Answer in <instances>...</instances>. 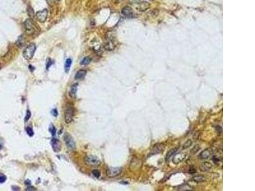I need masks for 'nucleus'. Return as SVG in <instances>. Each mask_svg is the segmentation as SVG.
<instances>
[{"label":"nucleus","mask_w":255,"mask_h":191,"mask_svg":"<svg viewBox=\"0 0 255 191\" xmlns=\"http://www.w3.org/2000/svg\"><path fill=\"white\" fill-rule=\"evenodd\" d=\"M71 64H72V60L70 58L67 59L65 61V70L66 73L68 72L70 70V68H71Z\"/></svg>","instance_id":"17"},{"label":"nucleus","mask_w":255,"mask_h":191,"mask_svg":"<svg viewBox=\"0 0 255 191\" xmlns=\"http://www.w3.org/2000/svg\"><path fill=\"white\" fill-rule=\"evenodd\" d=\"M7 180V177H6L5 175L3 174L0 175V183H4Z\"/></svg>","instance_id":"27"},{"label":"nucleus","mask_w":255,"mask_h":191,"mask_svg":"<svg viewBox=\"0 0 255 191\" xmlns=\"http://www.w3.org/2000/svg\"><path fill=\"white\" fill-rule=\"evenodd\" d=\"M92 173H93V175L97 178H98L99 177H100V175H101L100 171L98 169H94L93 171H92Z\"/></svg>","instance_id":"25"},{"label":"nucleus","mask_w":255,"mask_h":191,"mask_svg":"<svg viewBox=\"0 0 255 191\" xmlns=\"http://www.w3.org/2000/svg\"><path fill=\"white\" fill-rule=\"evenodd\" d=\"M91 59L89 57H84V58L82 60L81 62H80V64H81L82 65L86 66V65H89V64L90 63V62H91Z\"/></svg>","instance_id":"22"},{"label":"nucleus","mask_w":255,"mask_h":191,"mask_svg":"<svg viewBox=\"0 0 255 191\" xmlns=\"http://www.w3.org/2000/svg\"><path fill=\"white\" fill-rule=\"evenodd\" d=\"M189 172L190 173V174H194V173L196 172V170L194 169H190V170L189 171Z\"/></svg>","instance_id":"31"},{"label":"nucleus","mask_w":255,"mask_h":191,"mask_svg":"<svg viewBox=\"0 0 255 191\" xmlns=\"http://www.w3.org/2000/svg\"><path fill=\"white\" fill-rule=\"evenodd\" d=\"M212 166V164L210 163V162H204V163L200 166V169H201L202 171L207 172V171H209V170L211 169Z\"/></svg>","instance_id":"14"},{"label":"nucleus","mask_w":255,"mask_h":191,"mask_svg":"<svg viewBox=\"0 0 255 191\" xmlns=\"http://www.w3.org/2000/svg\"><path fill=\"white\" fill-rule=\"evenodd\" d=\"M177 150V148H173V149H172V150H170L169 152H168L167 156H166V161H168V160L170 159V157H171L173 155H174V154L176 152Z\"/></svg>","instance_id":"20"},{"label":"nucleus","mask_w":255,"mask_h":191,"mask_svg":"<svg viewBox=\"0 0 255 191\" xmlns=\"http://www.w3.org/2000/svg\"><path fill=\"white\" fill-rule=\"evenodd\" d=\"M186 157V155L183 153H179V154H177L176 155L174 156L172 159L173 163L175 164H178L184 161V159Z\"/></svg>","instance_id":"10"},{"label":"nucleus","mask_w":255,"mask_h":191,"mask_svg":"<svg viewBox=\"0 0 255 191\" xmlns=\"http://www.w3.org/2000/svg\"><path fill=\"white\" fill-rule=\"evenodd\" d=\"M86 73H87V72H86V70H79V71H77V73H76V75H75V78L76 80L83 79V78H84V77L86 76Z\"/></svg>","instance_id":"15"},{"label":"nucleus","mask_w":255,"mask_h":191,"mask_svg":"<svg viewBox=\"0 0 255 191\" xmlns=\"http://www.w3.org/2000/svg\"><path fill=\"white\" fill-rule=\"evenodd\" d=\"M135 3L136 8L138 10L141 11V12H145L150 8V3H149L148 2L140 1V2H137Z\"/></svg>","instance_id":"8"},{"label":"nucleus","mask_w":255,"mask_h":191,"mask_svg":"<svg viewBox=\"0 0 255 191\" xmlns=\"http://www.w3.org/2000/svg\"><path fill=\"white\" fill-rule=\"evenodd\" d=\"M47 16L48 10L47 9H44L41 11H39L36 14V17H37V19L40 23H44V22H45V20L47 18Z\"/></svg>","instance_id":"7"},{"label":"nucleus","mask_w":255,"mask_h":191,"mask_svg":"<svg viewBox=\"0 0 255 191\" xmlns=\"http://www.w3.org/2000/svg\"><path fill=\"white\" fill-rule=\"evenodd\" d=\"M24 28H25L26 33L28 35H31L34 32V24L31 18H28L24 23Z\"/></svg>","instance_id":"6"},{"label":"nucleus","mask_w":255,"mask_h":191,"mask_svg":"<svg viewBox=\"0 0 255 191\" xmlns=\"http://www.w3.org/2000/svg\"><path fill=\"white\" fill-rule=\"evenodd\" d=\"M193 180L197 183H200V182H203L205 180V177L202 175H196L193 178Z\"/></svg>","instance_id":"19"},{"label":"nucleus","mask_w":255,"mask_h":191,"mask_svg":"<svg viewBox=\"0 0 255 191\" xmlns=\"http://www.w3.org/2000/svg\"><path fill=\"white\" fill-rule=\"evenodd\" d=\"M77 86H78L77 83H75V84H74L71 87V89H70L69 94H70V96L72 98H76L77 91Z\"/></svg>","instance_id":"16"},{"label":"nucleus","mask_w":255,"mask_h":191,"mask_svg":"<svg viewBox=\"0 0 255 191\" xmlns=\"http://www.w3.org/2000/svg\"><path fill=\"white\" fill-rule=\"evenodd\" d=\"M74 113H75V110L71 106L66 107L65 115V120L66 124H70L74 120Z\"/></svg>","instance_id":"3"},{"label":"nucleus","mask_w":255,"mask_h":191,"mask_svg":"<svg viewBox=\"0 0 255 191\" xmlns=\"http://www.w3.org/2000/svg\"><path fill=\"white\" fill-rule=\"evenodd\" d=\"M122 171L121 167H110L107 169V175L109 177H116L119 175Z\"/></svg>","instance_id":"4"},{"label":"nucleus","mask_w":255,"mask_h":191,"mask_svg":"<svg viewBox=\"0 0 255 191\" xmlns=\"http://www.w3.org/2000/svg\"><path fill=\"white\" fill-rule=\"evenodd\" d=\"M52 146L53 150H54L55 152H59L61 150V143L59 142V140L58 139H53L52 140Z\"/></svg>","instance_id":"12"},{"label":"nucleus","mask_w":255,"mask_h":191,"mask_svg":"<svg viewBox=\"0 0 255 191\" xmlns=\"http://www.w3.org/2000/svg\"><path fill=\"white\" fill-rule=\"evenodd\" d=\"M122 15L125 16L128 18H132L134 17V12H133V9L130 7H126L122 9Z\"/></svg>","instance_id":"9"},{"label":"nucleus","mask_w":255,"mask_h":191,"mask_svg":"<svg viewBox=\"0 0 255 191\" xmlns=\"http://www.w3.org/2000/svg\"><path fill=\"white\" fill-rule=\"evenodd\" d=\"M30 117H31V112L29 110H28L27 111L26 115V117H25L26 121H27V120H29V119H30Z\"/></svg>","instance_id":"29"},{"label":"nucleus","mask_w":255,"mask_h":191,"mask_svg":"<svg viewBox=\"0 0 255 191\" xmlns=\"http://www.w3.org/2000/svg\"><path fill=\"white\" fill-rule=\"evenodd\" d=\"M49 131H50V132L51 133V134L52 136H54V135H55V134H56L55 127H54L53 125H52V124L50 125V128H49Z\"/></svg>","instance_id":"26"},{"label":"nucleus","mask_w":255,"mask_h":191,"mask_svg":"<svg viewBox=\"0 0 255 191\" xmlns=\"http://www.w3.org/2000/svg\"><path fill=\"white\" fill-rule=\"evenodd\" d=\"M64 140H65V143H66V145L68 148V149L74 150L76 148V144H75V141L73 139V138L71 137V135H70L69 134H66L64 136Z\"/></svg>","instance_id":"5"},{"label":"nucleus","mask_w":255,"mask_h":191,"mask_svg":"<svg viewBox=\"0 0 255 191\" xmlns=\"http://www.w3.org/2000/svg\"><path fill=\"white\" fill-rule=\"evenodd\" d=\"M26 190H35V189H34V188H33V187H31V188H28V189H26Z\"/></svg>","instance_id":"32"},{"label":"nucleus","mask_w":255,"mask_h":191,"mask_svg":"<svg viewBox=\"0 0 255 191\" xmlns=\"http://www.w3.org/2000/svg\"><path fill=\"white\" fill-rule=\"evenodd\" d=\"M212 154V152L211 149L207 148L202 152L201 154H200V157L202 159H207L211 156Z\"/></svg>","instance_id":"13"},{"label":"nucleus","mask_w":255,"mask_h":191,"mask_svg":"<svg viewBox=\"0 0 255 191\" xmlns=\"http://www.w3.org/2000/svg\"><path fill=\"white\" fill-rule=\"evenodd\" d=\"M28 14H29V15L31 17H33V16H34V11L33 10L32 8H31V7H29V8H28Z\"/></svg>","instance_id":"28"},{"label":"nucleus","mask_w":255,"mask_h":191,"mask_svg":"<svg viewBox=\"0 0 255 191\" xmlns=\"http://www.w3.org/2000/svg\"><path fill=\"white\" fill-rule=\"evenodd\" d=\"M52 114L54 117L58 116V111H57V110L56 109L52 110Z\"/></svg>","instance_id":"30"},{"label":"nucleus","mask_w":255,"mask_h":191,"mask_svg":"<svg viewBox=\"0 0 255 191\" xmlns=\"http://www.w3.org/2000/svg\"><path fill=\"white\" fill-rule=\"evenodd\" d=\"M26 133L28 135V136H29L30 137H32V136L34 135V132H33V129L30 127H28V128H26Z\"/></svg>","instance_id":"24"},{"label":"nucleus","mask_w":255,"mask_h":191,"mask_svg":"<svg viewBox=\"0 0 255 191\" xmlns=\"http://www.w3.org/2000/svg\"><path fill=\"white\" fill-rule=\"evenodd\" d=\"M163 146L161 145H158L157 146H156L155 147H154V149H153V154H159V152L162 151L163 150Z\"/></svg>","instance_id":"21"},{"label":"nucleus","mask_w":255,"mask_h":191,"mask_svg":"<svg viewBox=\"0 0 255 191\" xmlns=\"http://www.w3.org/2000/svg\"><path fill=\"white\" fill-rule=\"evenodd\" d=\"M192 144H193V142L191 140H188L185 143H184V145H183V149L188 148H189L191 146V145H192Z\"/></svg>","instance_id":"23"},{"label":"nucleus","mask_w":255,"mask_h":191,"mask_svg":"<svg viewBox=\"0 0 255 191\" xmlns=\"http://www.w3.org/2000/svg\"><path fill=\"white\" fill-rule=\"evenodd\" d=\"M57 1H61V0H57Z\"/></svg>","instance_id":"33"},{"label":"nucleus","mask_w":255,"mask_h":191,"mask_svg":"<svg viewBox=\"0 0 255 191\" xmlns=\"http://www.w3.org/2000/svg\"><path fill=\"white\" fill-rule=\"evenodd\" d=\"M85 164L90 166H98L101 164V161L97 157L94 156H87L84 157Z\"/></svg>","instance_id":"2"},{"label":"nucleus","mask_w":255,"mask_h":191,"mask_svg":"<svg viewBox=\"0 0 255 191\" xmlns=\"http://www.w3.org/2000/svg\"><path fill=\"white\" fill-rule=\"evenodd\" d=\"M36 50V45L35 44L32 43L29 44L28 46L26 47L23 52V56L26 60H30L32 59L34 54V52Z\"/></svg>","instance_id":"1"},{"label":"nucleus","mask_w":255,"mask_h":191,"mask_svg":"<svg viewBox=\"0 0 255 191\" xmlns=\"http://www.w3.org/2000/svg\"><path fill=\"white\" fill-rule=\"evenodd\" d=\"M116 47V44H115L114 41H112V40H109L107 41L104 44V49L108 51H111L113 50Z\"/></svg>","instance_id":"11"},{"label":"nucleus","mask_w":255,"mask_h":191,"mask_svg":"<svg viewBox=\"0 0 255 191\" xmlns=\"http://www.w3.org/2000/svg\"><path fill=\"white\" fill-rule=\"evenodd\" d=\"M24 41H24V38L23 36L21 35L18 38V39H17V41H16V44H17V46L19 47H22L24 45Z\"/></svg>","instance_id":"18"}]
</instances>
